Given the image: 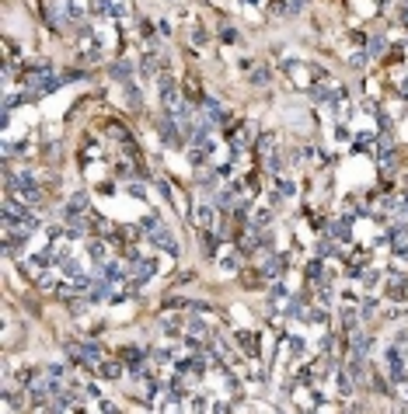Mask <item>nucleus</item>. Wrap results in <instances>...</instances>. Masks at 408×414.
<instances>
[{
    "label": "nucleus",
    "instance_id": "obj_1",
    "mask_svg": "<svg viewBox=\"0 0 408 414\" xmlns=\"http://www.w3.org/2000/svg\"><path fill=\"white\" fill-rule=\"evenodd\" d=\"M157 94H160V101H164V108L175 115L178 108H182V94H178V84H175V77L164 70V73H157Z\"/></svg>",
    "mask_w": 408,
    "mask_h": 414
},
{
    "label": "nucleus",
    "instance_id": "obj_2",
    "mask_svg": "<svg viewBox=\"0 0 408 414\" xmlns=\"http://www.w3.org/2000/svg\"><path fill=\"white\" fill-rule=\"evenodd\" d=\"M66 352L73 355V362H77V365H84V369H91V365H98V362L105 358V348H101V345H94V341L66 345Z\"/></svg>",
    "mask_w": 408,
    "mask_h": 414
},
{
    "label": "nucleus",
    "instance_id": "obj_3",
    "mask_svg": "<svg viewBox=\"0 0 408 414\" xmlns=\"http://www.w3.org/2000/svg\"><path fill=\"white\" fill-rule=\"evenodd\" d=\"M384 362H387V373H391V380H394V383H405V380H408L405 352H401L398 345H387V352H384Z\"/></svg>",
    "mask_w": 408,
    "mask_h": 414
},
{
    "label": "nucleus",
    "instance_id": "obj_4",
    "mask_svg": "<svg viewBox=\"0 0 408 414\" xmlns=\"http://www.w3.org/2000/svg\"><path fill=\"white\" fill-rule=\"evenodd\" d=\"M157 129H160V140H164V147H171V150H178V147H182L185 132H178V118L171 115V112H168V115L157 122Z\"/></svg>",
    "mask_w": 408,
    "mask_h": 414
},
{
    "label": "nucleus",
    "instance_id": "obj_5",
    "mask_svg": "<svg viewBox=\"0 0 408 414\" xmlns=\"http://www.w3.org/2000/svg\"><path fill=\"white\" fill-rule=\"evenodd\" d=\"M150 240H154L160 251H168V254H178V240H175V234H171L168 226H160V223H157L154 230H150Z\"/></svg>",
    "mask_w": 408,
    "mask_h": 414
},
{
    "label": "nucleus",
    "instance_id": "obj_6",
    "mask_svg": "<svg viewBox=\"0 0 408 414\" xmlns=\"http://www.w3.org/2000/svg\"><path fill=\"white\" fill-rule=\"evenodd\" d=\"M202 118H206L210 125H227L230 115H227V108H220L213 98H202Z\"/></svg>",
    "mask_w": 408,
    "mask_h": 414
},
{
    "label": "nucleus",
    "instance_id": "obj_7",
    "mask_svg": "<svg viewBox=\"0 0 408 414\" xmlns=\"http://www.w3.org/2000/svg\"><path fill=\"white\" fill-rule=\"evenodd\" d=\"M387 244H391V251H394V254L408 258V230H405V226H391V230H387Z\"/></svg>",
    "mask_w": 408,
    "mask_h": 414
},
{
    "label": "nucleus",
    "instance_id": "obj_8",
    "mask_svg": "<svg viewBox=\"0 0 408 414\" xmlns=\"http://www.w3.org/2000/svg\"><path fill=\"white\" fill-rule=\"evenodd\" d=\"M94 369H98V376H101V380H119V376H123V365H119L115 358H108V355H105Z\"/></svg>",
    "mask_w": 408,
    "mask_h": 414
},
{
    "label": "nucleus",
    "instance_id": "obj_9",
    "mask_svg": "<svg viewBox=\"0 0 408 414\" xmlns=\"http://www.w3.org/2000/svg\"><path fill=\"white\" fill-rule=\"evenodd\" d=\"M349 348H352V355H359V358H366V348H370V338L363 334V331H349Z\"/></svg>",
    "mask_w": 408,
    "mask_h": 414
},
{
    "label": "nucleus",
    "instance_id": "obj_10",
    "mask_svg": "<svg viewBox=\"0 0 408 414\" xmlns=\"http://www.w3.org/2000/svg\"><path fill=\"white\" fill-rule=\"evenodd\" d=\"M195 223H199V230H210L213 226V206H199L195 212H188Z\"/></svg>",
    "mask_w": 408,
    "mask_h": 414
},
{
    "label": "nucleus",
    "instance_id": "obj_11",
    "mask_svg": "<svg viewBox=\"0 0 408 414\" xmlns=\"http://www.w3.org/2000/svg\"><path fill=\"white\" fill-rule=\"evenodd\" d=\"M282 268H286L282 254H269V258H265V268H262V271H265L269 279H279V275H282Z\"/></svg>",
    "mask_w": 408,
    "mask_h": 414
},
{
    "label": "nucleus",
    "instance_id": "obj_12",
    "mask_svg": "<svg viewBox=\"0 0 408 414\" xmlns=\"http://www.w3.org/2000/svg\"><path fill=\"white\" fill-rule=\"evenodd\" d=\"M77 212H88V195L84 192H73L70 202H66V216H77Z\"/></svg>",
    "mask_w": 408,
    "mask_h": 414
},
{
    "label": "nucleus",
    "instance_id": "obj_13",
    "mask_svg": "<svg viewBox=\"0 0 408 414\" xmlns=\"http://www.w3.org/2000/svg\"><path fill=\"white\" fill-rule=\"evenodd\" d=\"M63 14H66L70 21H80V18H84V4H77V0H63Z\"/></svg>",
    "mask_w": 408,
    "mask_h": 414
},
{
    "label": "nucleus",
    "instance_id": "obj_14",
    "mask_svg": "<svg viewBox=\"0 0 408 414\" xmlns=\"http://www.w3.org/2000/svg\"><path fill=\"white\" fill-rule=\"evenodd\" d=\"M297 188H293V181H286V177H276V185H272V199L276 195H282V199H290Z\"/></svg>",
    "mask_w": 408,
    "mask_h": 414
},
{
    "label": "nucleus",
    "instance_id": "obj_15",
    "mask_svg": "<svg viewBox=\"0 0 408 414\" xmlns=\"http://www.w3.org/2000/svg\"><path fill=\"white\" fill-rule=\"evenodd\" d=\"M98 14H101V18H115V14H119V4H115V0H98Z\"/></svg>",
    "mask_w": 408,
    "mask_h": 414
},
{
    "label": "nucleus",
    "instance_id": "obj_16",
    "mask_svg": "<svg viewBox=\"0 0 408 414\" xmlns=\"http://www.w3.org/2000/svg\"><path fill=\"white\" fill-rule=\"evenodd\" d=\"M188 334H192V338H206V334H210V327L202 324L199 317H192V320H188Z\"/></svg>",
    "mask_w": 408,
    "mask_h": 414
},
{
    "label": "nucleus",
    "instance_id": "obj_17",
    "mask_svg": "<svg viewBox=\"0 0 408 414\" xmlns=\"http://www.w3.org/2000/svg\"><path fill=\"white\" fill-rule=\"evenodd\" d=\"M237 345H241V348H244L248 355L258 352V341H255V334H237Z\"/></svg>",
    "mask_w": 408,
    "mask_h": 414
},
{
    "label": "nucleus",
    "instance_id": "obj_18",
    "mask_svg": "<svg viewBox=\"0 0 408 414\" xmlns=\"http://www.w3.org/2000/svg\"><path fill=\"white\" fill-rule=\"evenodd\" d=\"M108 73H112V77H115V80H126V84H129V63H115V66H112V70H108Z\"/></svg>",
    "mask_w": 408,
    "mask_h": 414
},
{
    "label": "nucleus",
    "instance_id": "obj_19",
    "mask_svg": "<svg viewBox=\"0 0 408 414\" xmlns=\"http://www.w3.org/2000/svg\"><path fill=\"white\" fill-rule=\"evenodd\" d=\"M374 147V132H359L356 136V150H370Z\"/></svg>",
    "mask_w": 408,
    "mask_h": 414
},
{
    "label": "nucleus",
    "instance_id": "obj_20",
    "mask_svg": "<svg viewBox=\"0 0 408 414\" xmlns=\"http://www.w3.org/2000/svg\"><path fill=\"white\" fill-rule=\"evenodd\" d=\"M380 53H384V38H380V35H374V38H370V49H366V56H380Z\"/></svg>",
    "mask_w": 408,
    "mask_h": 414
},
{
    "label": "nucleus",
    "instance_id": "obj_21",
    "mask_svg": "<svg viewBox=\"0 0 408 414\" xmlns=\"http://www.w3.org/2000/svg\"><path fill=\"white\" fill-rule=\"evenodd\" d=\"M91 258L98 261V265H105V244L98 240V244H91Z\"/></svg>",
    "mask_w": 408,
    "mask_h": 414
},
{
    "label": "nucleus",
    "instance_id": "obj_22",
    "mask_svg": "<svg viewBox=\"0 0 408 414\" xmlns=\"http://www.w3.org/2000/svg\"><path fill=\"white\" fill-rule=\"evenodd\" d=\"M265 80H269V70H265V66H258V70L251 73V84H265Z\"/></svg>",
    "mask_w": 408,
    "mask_h": 414
},
{
    "label": "nucleus",
    "instance_id": "obj_23",
    "mask_svg": "<svg viewBox=\"0 0 408 414\" xmlns=\"http://www.w3.org/2000/svg\"><path fill=\"white\" fill-rule=\"evenodd\" d=\"M185 94L188 98H199V80H195V77H188L185 80Z\"/></svg>",
    "mask_w": 408,
    "mask_h": 414
},
{
    "label": "nucleus",
    "instance_id": "obj_24",
    "mask_svg": "<svg viewBox=\"0 0 408 414\" xmlns=\"http://www.w3.org/2000/svg\"><path fill=\"white\" fill-rule=\"evenodd\" d=\"M332 234L339 237V240H345V237H349V223H345V219H342V223H335V226H332Z\"/></svg>",
    "mask_w": 408,
    "mask_h": 414
},
{
    "label": "nucleus",
    "instance_id": "obj_25",
    "mask_svg": "<svg viewBox=\"0 0 408 414\" xmlns=\"http://www.w3.org/2000/svg\"><path fill=\"white\" fill-rule=\"evenodd\" d=\"M46 373H49L53 380H63V373H66V369H63L60 362H53V365H46Z\"/></svg>",
    "mask_w": 408,
    "mask_h": 414
},
{
    "label": "nucleus",
    "instance_id": "obj_26",
    "mask_svg": "<svg viewBox=\"0 0 408 414\" xmlns=\"http://www.w3.org/2000/svg\"><path fill=\"white\" fill-rule=\"evenodd\" d=\"M366 59H370L366 53H356V56L349 59V66H352V70H363V63H366Z\"/></svg>",
    "mask_w": 408,
    "mask_h": 414
},
{
    "label": "nucleus",
    "instance_id": "obj_27",
    "mask_svg": "<svg viewBox=\"0 0 408 414\" xmlns=\"http://www.w3.org/2000/svg\"><path fill=\"white\" fill-rule=\"evenodd\" d=\"M129 195H133V199H147V188H143V185H136V181H133V185H129Z\"/></svg>",
    "mask_w": 408,
    "mask_h": 414
},
{
    "label": "nucleus",
    "instance_id": "obj_28",
    "mask_svg": "<svg viewBox=\"0 0 408 414\" xmlns=\"http://www.w3.org/2000/svg\"><path fill=\"white\" fill-rule=\"evenodd\" d=\"M192 42H195V45H202V42H206V31L199 28V25H195V28H192Z\"/></svg>",
    "mask_w": 408,
    "mask_h": 414
},
{
    "label": "nucleus",
    "instance_id": "obj_29",
    "mask_svg": "<svg viewBox=\"0 0 408 414\" xmlns=\"http://www.w3.org/2000/svg\"><path fill=\"white\" fill-rule=\"evenodd\" d=\"M342 320H345V327L352 331V327H356V310H345V313H342Z\"/></svg>",
    "mask_w": 408,
    "mask_h": 414
},
{
    "label": "nucleus",
    "instance_id": "obj_30",
    "mask_svg": "<svg viewBox=\"0 0 408 414\" xmlns=\"http://www.w3.org/2000/svg\"><path fill=\"white\" fill-rule=\"evenodd\" d=\"M307 275H311V279H321V261H311V265H307Z\"/></svg>",
    "mask_w": 408,
    "mask_h": 414
},
{
    "label": "nucleus",
    "instance_id": "obj_31",
    "mask_svg": "<svg viewBox=\"0 0 408 414\" xmlns=\"http://www.w3.org/2000/svg\"><path fill=\"white\" fill-rule=\"evenodd\" d=\"M220 38H223V42H237V31H234V28H223V31H220Z\"/></svg>",
    "mask_w": 408,
    "mask_h": 414
},
{
    "label": "nucleus",
    "instance_id": "obj_32",
    "mask_svg": "<svg viewBox=\"0 0 408 414\" xmlns=\"http://www.w3.org/2000/svg\"><path fill=\"white\" fill-rule=\"evenodd\" d=\"M237 265H241L237 258H227V261H223V268H227V271H237Z\"/></svg>",
    "mask_w": 408,
    "mask_h": 414
},
{
    "label": "nucleus",
    "instance_id": "obj_33",
    "mask_svg": "<svg viewBox=\"0 0 408 414\" xmlns=\"http://www.w3.org/2000/svg\"><path fill=\"white\" fill-rule=\"evenodd\" d=\"M244 4H255V0H244Z\"/></svg>",
    "mask_w": 408,
    "mask_h": 414
}]
</instances>
